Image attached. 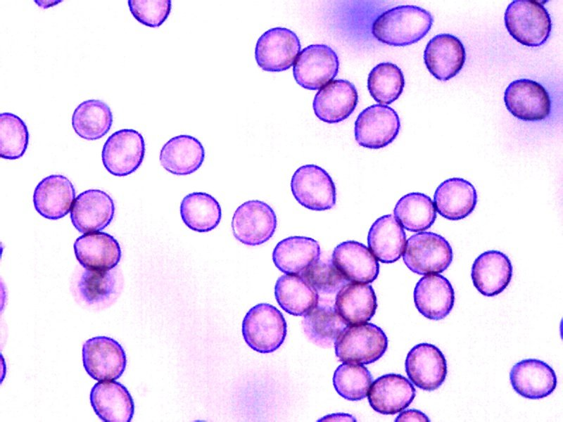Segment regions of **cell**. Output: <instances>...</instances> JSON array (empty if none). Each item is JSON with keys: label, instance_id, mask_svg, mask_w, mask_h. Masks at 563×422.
Listing matches in <instances>:
<instances>
[{"label": "cell", "instance_id": "1", "mask_svg": "<svg viewBox=\"0 0 563 422\" xmlns=\"http://www.w3.org/2000/svg\"><path fill=\"white\" fill-rule=\"evenodd\" d=\"M434 18L426 10L413 5L398 6L381 13L372 32L379 41L394 46L416 43L430 30Z\"/></svg>", "mask_w": 563, "mask_h": 422}, {"label": "cell", "instance_id": "2", "mask_svg": "<svg viewBox=\"0 0 563 422\" xmlns=\"http://www.w3.org/2000/svg\"><path fill=\"white\" fill-rule=\"evenodd\" d=\"M505 24L510 35L527 46H539L548 39L552 22L544 6L534 0H514L507 6Z\"/></svg>", "mask_w": 563, "mask_h": 422}, {"label": "cell", "instance_id": "3", "mask_svg": "<svg viewBox=\"0 0 563 422\" xmlns=\"http://www.w3.org/2000/svg\"><path fill=\"white\" fill-rule=\"evenodd\" d=\"M286 331L283 314L268 303H260L250 309L242 323L244 340L260 353L277 350L284 341Z\"/></svg>", "mask_w": 563, "mask_h": 422}, {"label": "cell", "instance_id": "4", "mask_svg": "<svg viewBox=\"0 0 563 422\" xmlns=\"http://www.w3.org/2000/svg\"><path fill=\"white\" fill-rule=\"evenodd\" d=\"M387 346L384 332L370 323L348 326L334 344L335 354L341 362L361 364L378 360Z\"/></svg>", "mask_w": 563, "mask_h": 422}, {"label": "cell", "instance_id": "5", "mask_svg": "<svg viewBox=\"0 0 563 422\" xmlns=\"http://www.w3.org/2000/svg\"><path fill=\"white\" fill-rule=\"evenodd\" d=\"M453 250L445 238L432 232H419L407 241L403 262L412 272L429 275L444 271L453 261Z\"/></svg>", "mask_w": 563, "mask_h": 422}, {"label": "cell", "instance_id": "6", "mask_svg": "<svg viewBox=\"0 0 563 422\" xmlns=\"http://www.w3.org/2000/svg\"><path fill=\"white\" fill-rule=\"evenodd\" d=\"M291 189L295 199L311 210H330L336 204V187L331 177L315 165L297 169L291 180Z\"/></svg>", "mask_w": 563, "mask_h": 422}, {"label": "cell", "instance_id": "7", "mask_svg": "<svg viewBox=\"0 0 563 422\" xmlns=\"http://www.w3.org/2000/svg\"><path fill=\"white\" fill-rule=\"evenodd\" d=\"M277 216L266 203L248 200L239 205L232 220L233 235L244 245H261L272 238L277 228Z\"/></svg>", "mask_w": 563, "mask_h": 422}, {"label": "cell", "instance_id": "8", "mask_svg": "<svg viewBox=\"0 0 563 422\" xmlns=\"http://www.w3.org/2000/svg\"><path fill=\"white\" fill-rule=\"evenodd\" d=\"M145 154L142 135L132 129H122L112 134L102 150V162L111 174L124 177L135 172Z\"/></svg>", "mask_w": 563, "mask_h": 422}, {"label": "cell", "instance_id": "9", "mask_svg": "<svg viewBox=\"0 0 563 422\" xmlns=\"http://www.w3.org/2000/svg\"><path fill=\"white\" fill-rule=\"evenodd\" d=\"M293 68V77L302 87L316 90L337 75L339 62L335 51L325 44H312L298 55Z\"/></svg>", "mask_w": 563, "mask_h": 422}, {"label": "cell", "instance_id": "10", "mask_svg": "<svg viewBox=\"0 0 563 422\" xmlns=\"http://www.w3.org/2000/svg\"><path fill=\"white\" fill-rule=\"evenodd\" d=\"M400 128L399 117L392 108L372 105L359 114L355 122V138L361 146L379 149L391 143Z\"/></svg>", "mask_w": 563, "mask_h": 422}, {"label": "cell", "instance_id": "11", "mask_svg": "<svg viewBox=\"0 0 563 422\" xmlns=\"http://www.w3.org/2000/svg\"><path fill=\"white\" fill-rule=\"evenodd\" d=\"M300 51L299 39L293 31L285 27H274L258 39L255 58L263 70L281 72L293 65Z\"/></svg>", "mask_w": 563, "mask_h": 422}, {"label": "cell", "instance_id": "12", "mask_svg": "<svg viewBox=\"0 0 563 422\" xmlns=\"http://www.w3.org/2000/svg\"><path fill=\"white\" fill-rule=\"evenodd\" d=\"M82 359L87 373L99 381L118 379L127 364L122 346L106 336H96L87 340L82 347Z\"/></svg>", "mask_w": 563, "mask_h": 422}, {"label": "cell", "instance_id": "13", "mask_svg": "<svg viewBox=\"0 0 563 422\" xmlns=\"http://www.w3.org/2000/svg\"><path fill=\"white\" fill-rule=\"evenodd\" d=\"M504 101L507 110L516 117L525 121H539L546 118L551 109L548 91L538 82L520 79L507 87Z\"/></svg>", "mask_w": 563, "mask_h": 422}, {"label": "cell", "instance_id": "14", "mask_svg": "<svg viewBox=\"0 0 563 422\" xmlns=\"http://www.w3.org/2000/svg\"><path fill=\"white\" fill-rule=\"evenodd\" d=\"M405 371L411 382L426 391L438 389L447 376V363L435 345L423 343L414 346L405 359Z\"/></svg>", "mask_w": 563, "mask_h": 422}, {"label": "cell", "instance_id": "15", "mask_svg": "<svg viewBox=\"0 0 563 422\" xmlns=\"http://www.w3.org/2000/svg\"><path fill=\"white\" fill-rule=\"evenodd\" d=\"M115 205L111 197L99 189L85 191L75 199L70 218L75 228L81 233L99 231L112 221Z\"/></svg>", "mask_w": 563, "mask_h": 422}, {"label": "cell", "instance_id": "16", "mask_svg": "<svg viewBox=\"0 0 563 422\" xmlns=\"http://www.w3.org/2000/svg\"><path fill=\"white\" fill-rule=\"evenodd\" d=\"M331 262L347 281L353 283H372L379 271L377 260L369 249L355 241L339 244L334 249Z\"/></svg>", "mask_w": 563, "mask_h": 422}, {"label": "cell", "instance_id": "17", "mask_svg": "<svg viewBox=\"0 0 563 422\" xmlns=\"http://www.w3.org/2000/svg\"><path fill=\"white\" fill-rule=\"evenodd\" d=\"M510 379L517 393L531 399L548 397L557 386L554 370L536 359H526L515 364L510 371Z\"/></svg>", "mask_w": 563, "mask_h": 422}, {"label": "cell", "instance_id": "18", "mask_svg": "<svg viewBox=\"0 0 563 422\" xmlns=\"http://www.w3.org/2000/svg\"><path fill=\"white\" fill-rule=\"evenodd\" d=\"M424 63L437 79L447 81L455 76L465 61V49L461 41L450 34L434 37L426 44Z\"/></svg>", "mask_w": 563, "mask_h": 422}, {"label": "cell", "instance_id": "19", "mask_svg": "<svg viewBox=\"0 0 563 422\" xmlns=\"http://www.w3.org/2000/svg\"><path fill=\"white\" fill-rule=\"evenodd\" d=\"M358 100V91L351 82L336 79L327 83L316 94L312 108L320 120L336 123L344 120L353 112Z\"/></svg>", "mask_w": 563, "mask_h": 422}, {"label": "cell", "instance_id": "20", "mask_svg": "<svg viewBox=\"0 0 563 422\" xmlns=\"http://www.w3.org/2000/svg\"><path fill=\"white\" fill-rule=\"evenodd\" d=\"M414 302L417 310L431 320L448 316L455 302V293L450 281L440 274L426 275L417 283Z\"/></svg>", "mask_w": 563, "mask_h": 422}, {"label": "cell", "instance_id": "21", "mask_svg": "<svg viewBox=\"0 0 563 422\" xmlns=\"http://www.w3.org/2000/svg\"><path fill=\"white\" fill-rule=\"evenodd\" d=\"M416 390L403 376L388 373L372 383L368 400L371 407L382 414H395L407 408L415 399Z\"/></svg>", "mask_w": 563, "mask_h": 422}, {"label": "cell", "instance_id": "22", "mask_svg": "<svg viewBox=\"0 0 563 422\" xmlns=\"http://www.w3.org/2000/svg\"><path fill=\"white\" fill-rule=\"evenodd\" d=\"M471 276L474 286L480 293L493 297L502 293L509 285L512 266L505 254L488 250L474 260Z\"/></svg>", "mask_w": 563, "mask_h": 422}, {"label": "cell", "instance_id": "23", "mask_svg": "<svg viewBox=\"0 0 563 422\" xmlns=\"http://www.w3.org/2000/svg\"><path fill=\"white\" fill-rule=\"evenodd\" d=\"M75 190L70 181L60 174L43 179L36 186L33 203L37 212L49 219L65 217L72 205Z\"/></svg>", "mask_w": 563, "mask_h": 422}, {"label": "cell", "instance_id": "24", "mask_svg": "<svg viewBox=\"0 0 563 422\" xmlns=\"http://www.w3.org/2000/svg\"><path fill=\"white\" fill-rule=\"evenodd\" d=\"M74 250L80 264L91 270H110L121 258L118 242L104 232L89 233L78 237L74 243Z\"/></svg>", "mask_w": 563, "mask_h": 422}, {"label": "cell", "instance_id": "25", "mask_svg": "<svg viewBox=\"0 0 563 422\" xmlns=\"http://www.w3.org/2000/svg\"><path fill=\"white\" fill-rule=\"evenodd\" d=\"M90 402L96 414L105 422H129L134 414V402L127 388L116 381L99 382L94 385Z\"/></svg>", "mask_w": 563, "mask_h": 422}, {"label": "cell", "instance_id": "26", "mask_svg": "<svg viewBox=\"0 0 563 422\" xmlns=\"http://www.w3.org/2000/svg\"><path fill=\"white\" fill-rule=\"evenodd\" d=\"M434 202L438 212L450 220L467 217L474 210L477 194L474 186L462 178L443 181L436 188Z\"/></svg>", "mask_w": 563, "mask_h": 422}, {"label": "cell", "instance_id": "27", "mask_svg": "<svg viewBox=\"0 0 563 422\" xmlns=\"http://www.w3.org/2000/svg\"><path fill=\"white\" fill-rule=\"evenodd\" d=\"M204 158L205 151L201 143L186 134L170 139L160 153L163 167L176 175H187L196 172L201 166Z\"/></svg>", "mask_w": 563, "mask_h": 422}, {"label": "cell", "instance_id": "28", "mask_svg": "<svg viewBox=\"0 0 563 422\" xmlns=\"http://www.w3.org/2000/svg\"><path fill=\"white\" fill-rule=\"evenodd\" d=\"M334 307L348 325L361 324L374 315L377 297L370 285L348 283L338 291Z\"/></svg>", "mask_w": 563, "mask_h": 422}, {"label": "cell", "instance_id": "29", "mask_svg": "<svg viewBox=\"0 0 563 422\" xmlns=\"http://www.w3.org/2000/svg\"><path fill=\"white\" fill-rule=\"evenodd\" d=\"M317 241L305 236H290L279 241L272 252L274 265L286 274H301L320 260Z\"/></svg>", "mask_w": 563, "mask_h": 422}, {"label": "cell", "instance_id": "30", "mask_svg": "<svg viewBox=\"0 0 563 422\" xmlns=\"http://www.w3.org/2000/svg\"><path fill=\"white\" fill-rule=\"evenodd\" d=\"M405 242L404 229L391 214L378 218L368 232V247L382 263H393L399 260Z\"/></svg>", "mask_w": 563, "mask_h": 422}, {"label": "cell", "instance_id": "31", "mask_svg": "<svg viewBox=\"0 0 563 422\" xmlns=\"http://www.w3.org/2000/svg\"><path fill=\"white\" fill-rule=\"evenodd\" d=\"M274 295L281 308L293 316H304L318 305V292L300 274L281 276Z\"/></svg>", "mask_w": 563, "mask_h": 422}, {"label": "cell", "instance_id": "32", "mask_svg": "<svg viewBox=\"0 0 563 422\" xmlns=\"http://www.w3.org/2000/svg\"><path fill=\"white\" fill-rule=\"evenodd\" d=\"M180 215L183 222L190 229L203 233L214 229L219 224L222 210L213 196L206 193L194 192L182 199Z\"/></svg>", "mask_w": 563, "mask_h": 422}, {"label": "cell", "instance_id": "33", "mask_svg": "<svg viewBox=\"0 0 563 422\" xmlns=\"http://www.w3.org/2000/svg\"><path fill=\"white\" fill-rule=\"evenodd\" d=\"M349 326L336 312L334 307L317 306L304 315L303 331L314 344L330 347L334 345L340 334Z\"/></svg>", "mask_w": 563, "mask_h": 422}, {"label": "cell", "instance_id": "34", "mask_svg": "<svg viewBox=\"0 0 563 422\" xmlns=\"http://www.w3.org/2000/svg\"><path fill=\"white\" fill-rule=\"evenodd\" d=\"M113 124L109 106L98 99L82 102L75 109L72 125L75 133L86 140L99 139L106 135Z\"/></svg>", "mask_w": 563, "mask_h": 422}, {"label": "cell", "instance_id": "35", "mask_svg": "<svg viewBox=\"0 0 563 422\" xmlns=\"http://www.w3.org/2000/svg\"><path fill=\"white\" fill-rule=\"evenodd\" d=\"M394 216L406 230L417 232L431 226L436 218L434 204L428 196L410 193L397 202Z\"/></svg>", "mask_w": 563, "mask_h": 422}, {"label": "cell", "instance_id": "36", "mask_svg": "<svg viewBox=\"0 0 563 422\" xmlns=\"http://www.w3.org/2000/svg\"><path fill=\"white\" fill-rule=\"evenodd\" d=\"M405 79L401 70L392 63H381L370 71L367 87L372 97L379 103L390 104L403 92Z\"/></svg>", "mask_w": 563, "mask_h": 422}, {"label": "cell", "instance_id": "37", "mask_svg": "<svg viewBox=\"0 0 563 422\" xmlns=\"http://www.w3.org/2000/svg\"><path fill=\"white\" fill-rule=\"evenodd\" d=\"M373 381L369 370L355 363H344L337 367L333 376L336 391L344 399L360 400L367 397Z\"/></svg>", "mask_w": 563, "mask_h": 422}, {"label": "cell", "instance_id": "38", "mask_svg": "<svg viewBox=\"0 0 563 422\" xmlns=\"http://www.w3.org/2000/svg\"><path fill=\"white\" fill-rule=\"evenodd\" d=\"M29 132L25 122L11 113L0 114V156L7 160L21 158L27 148Z\"/></svg>", "mask_w": 563, "mask_h": 422}, {"label": "cell", "instance_id": "39", "mask_svg": "<svg viewBox=\"0 0 563 422\" xmlns=\"http://www.w3.org/2000/svg\"><path fill=\"white\" fill-rule=\"evenodd\" d=\"M82 298L89 304L108 300L116 289L115 272L110 270L87 269L82 273L78 284Z\"/></svg>", "mask_w": 563, "mask_h": 422}, {"label": "cell", "instance_id": "40", "mask_svg": "<svg viewBox=\"0 0 563 422\" xmlns=\"http://www.w3.org/2000/svg\"><path fill=\"white\" fill-rule=\"evenodd\" d=\"M320 293L333 294L348 283L331 262L317 260L300 274Z\"/></svg>", "mask_w": 563, "mask_h": 422}, {"label": "cell", "instance_id": "41", "mask_svg": "<svg viewBox=\"0 0 563 422\" xmlns=\"http://www.w3.org/2000/svg\"><path fill=\"white\" fill-rule=\"evenodd\" d=\"M128 6L137 21L151 27L160 26L171 11L170 0H129Z\"/></svg>", "mask_w": 563, "mask_h": 422}, {"label": "cell", "instance_id": "42", "mask_svg": "<svg viewBox=\"0 0 563 422\" xmlns=\"http://www.w3.org/2000/svg\"><path fill=\"white\" fill-rule=\"evenodd\" d=\"M396 421H430L429 418L422 411L409 409L403 411L395 420Z\"/></svg>", "mask_w": 563, "mask_h": 422}]
</instances>
